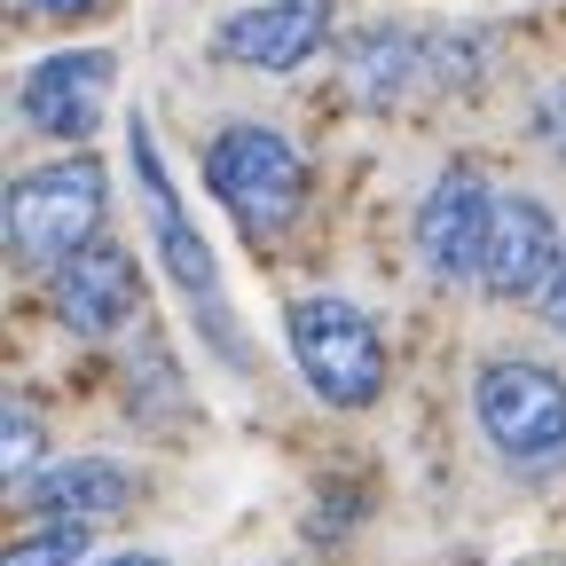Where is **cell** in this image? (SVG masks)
Wrapping results in <instances>:
<instances>
[{
    "mask_svg": "<svg viewBox=\"0 0 566 566\" xmlns=\"http://www.w3.org/2000/svg\"><path fill=\"white\" fill-rule=\"evenodd\" d=\"M205 189L221 197L252 237H275V229H292L300 205H307V166L275 126L237 118V126L212 134V150H205Z\"/></svg>",
    "mask_w": 566,
    "mask_h": 566,
    "instance_id": "cell-1",
    "label": "cell"
},
{
    "mask_svg": "<svg viewBox=\"0 0 566 566\" xmlns=\"http://www.w3.org/2000/svg\"><path fill=\"white\" fill-rule=\"evenodd\" d=\"M331 40V0H252L212 32V55L237 71H300Z\"/></svg>",
    "mask_w": 566,
    "mask_h": 566,
    "instance_id": "cell-8",
    "label": "cell"
},
{
    "mask_svg": "<svg viewBox=\"0 0 566 566\" xmlns=\"http://www.w3.org/2000/svg\"><path fill=\"white\" fill-rule=\"evenodd\" d=\"M80 558H87V520H48L24 543H9L0 566H80Z\"/></svg>",
    "mask_w": 566,
    "mask_h": 566,
    "instance_id": "cell-13",
    "label": "cell"
},
{
    "mask_svg": "<svg viewBox=\"0 0 566 566\" xmlns=\"http://www.w3.org/2000/svg\"><path fill=\"white\" fill-rule=\"evenodd\" d=\"M24 504L48 520H111L134 504V472L111 457H71V464H48L24 480Z\"/></svg>",
    "mask_w": 566,
    "mask_h": 566,
    "instance_id": "cell-12",
    "label": "cell"
},
{
    "mask_svg": "<svg viewBox=\"0 0 566 566\" xmlns=\"http://www.w3.org/2000/svg\"><path fill=\"white\" fill-rule=\"evenodd\" d=\"M472 417H480V433L495 441V457L504 464H558L566 457V378L543 370V363H488L472 378Z\"/></svg>",
    "mask_w": 566,
    "mask_h": 566,
    "instance_id": "cell-3",
    "label": "cell"
},
{
    "mask_svg": "<svg viewBox=\"0 0 566 566\" xmlns=\"http://www.w3.org/2000/svg\"><path fill=\"white\" fill-rule=\"evenodd\" d=\"M543 323L566 338V260H558V275H551V292H543Z\"/></svg>",
    "mask_w": 566,
    "mask_h": 566,
    "instance_id": "cell-16",
    "label": "cell"
},
{
    "mask_svg": "<svg viewBox=\"0 0 566 566\" xmlns=\"http://www.w3.org/2000/svg\"><path fill=\"white\" fill-rule=\"evenodd\" d=\"M40 457H48L40 417H32L24 401H9V417H0V472H9V480H32V472H40Z\"/></svg>",
    "mask_w": 566,
    "mask_h": 566,
    "instance_id": "cell-14",
    "label": "cell"
},
{
    "mask_svg": "<svg viewBox=\"0 0 566 566\" xmlns=\"http://www.w3.org/2000/svg\"><path fill=\"white\" fill-rule=\"evenodd\" d=\"M103 166L95 158H63V166H40L9 189V252L32 260V268H55L71 260L87 237H103Z\"/></svg>",
    "mask_w": 566,
    "mask_h": 566,
    "instance_id": "cell-4",
    "label": "cell"
},
{
    "mask_svg": "<svg viewBox=\"0 0 566 566\" xmlns=\"http://www.w3.org/2000/svg\"><path fill=\"white\" fill-rule=\"evenodd\" d=\"M40 17H80V9H95V0H32Z\"/></svg>",
    "mask_w": 566,
    "mask_h": 566,
    "instance_id": "cell-17",
    "label": "cell"
},
{
    "mask_svg": "<svg viewBox=\"0 0 566 566\" xmlns=\"http://www.w3.org/2000/svg\"><path fill=\"white\" fill-rule=\"evenodd\" d=\"M103 566H166V558H150V551H118V558H103Z\"/></svg>",
    "mask_w": 566,
    "mask_h": 566,
    "instance_id": "cell-18",
    "label": "cell"
},
{
    "mask_svg": "<svg viewBox=\"0 0 566 566\" xmlns=\"http://www.w3.org/2000/svg\"><path fill=\"white\" fill-rule=\"evenodd\" d=\"M566 244H558V221L551 205L535 197H495V229H488V260H480V283L495 300H543L551 275H558Z\"/></svg>",
    "mask_w": 566,
    "mask_h": 566,
    "instance_id": "cell-9",
    "label": "cell"
},
{
    "mask_svg": "<svg viewBox=\"0 0 566 566\" xmlns=\"http://www.w3.org/2000/svg\"><path fill=\"white\" fill-rule=\"evenodd\" d=\"M346 71L363 103H401L409 87H441V40H417L409 24H370L354 32Z\"/></svg>",
    "mask_w": 566,
    "mask_h": 566,
    "instance_id": "cell-11",
    "label": "cell"
},
{
    "mask_svg": "<svg viewBox=\"0 0 566 566\" xmlns=\"http://www.w3.org/2000/svg\"><path fill=\"white\" fill-rule=\"evenodd\" d=\"M111 80H118V63L103 48H71V55H48L24 71V87H17V111L32 134H55V142H80L95 134L103 103H111Z\"/></svg>",
    "mask_w": 566,
    "mask_h": 566,
    "instance_id": "cell-7",
    "label": "cell"
},
{
    "mask_svg": "<svg viewBox=\"0 0 566 566\" xmlns=\"http://www.w3.org/2000/svg\"><path fill=\"white\" fill-rule=\"evenodd\" d=\"M292 354H300V370L307 386L331 401V409H370L386 394V338L378 323L338 300V292H315L292 307Z\"/></svg>",
    "mask_w": 566,
    "mask_h": 566,
    "instance_id": "cell-2",
    "label": "cell"
},
{
    "mask_svg": "<svg viewBox=\"0 0 566 566\" xmlns=\"http://www.w3.org/2000/svg\"><path fill=\"white\" fill-rule=\"evenodd\" d=\"M134 307H142V275H134V252L126 244L87 237L71 260H55V315L80 331V338L118 331Z\"/></svg>",
    "mask_w": 566,
    "mask_h": 566,
    "instance_id": "cell-10",
    "label": "cell"
},
{
    "mask_svg": "<svg viewBox=\"0 0 566 566\" xmlns=\"http://www.w3.org/2000/svg\"><path fill=\"white\" fill-rule=\"evenodd\" d=\"M488 229H495V197H488V181H480L472 166H449L433 189H424V205H417V260H424V275H441V283L480 275Z\"/></svg>",
    "mask_w": 566,
    "mask_h": 566,
    "instance_id": "cell-6",
    "label": "cell"
},
{
    "mask_svg": "<svg viewBox=\"0 0 566 566\" xmlns=\"http://www.w3.org/2000/svg\"><path fill=\"white\" fill-rule=\"evenodd\" d=\"M134 174H142V197H150V237H158V252H166V268H174V283L197 300V323H205V338L229 354V363H244V338H237V323H229V300H221V268H212V252H205V237L181 221V205H174V181H166V166H158V142H150V126L134 118Z\"/></svg>",
    "mask_w": 566,
    "mask_h": 566,
    "instance_id": "cell-5",
    "label": "cell"
},
{
    "mask_svg": "<svg viewBox=\"0 0 566 566\" xmlns=\"http://www.w3.org/2000/svg\"><path fill=\"white\" fill-rule=\"evenodd\" d=\"M535 126H543V142H551V150H566V87H551V95H543Z\"/></svg>",
    "mask_w": 566,
    "mask_h": 566,
    "instance_id": "cell-15",
    "label": "cell"
}]
</instances>
